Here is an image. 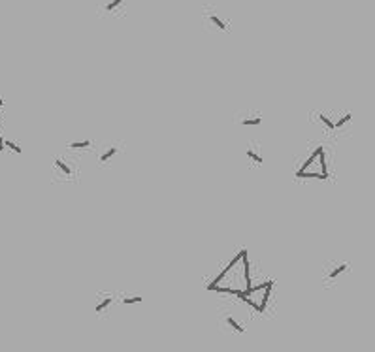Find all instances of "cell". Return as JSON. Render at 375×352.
Returning a JSON list of instances; mask_svg holds the SVG:
<instances>
[{"mask_svg":"<svg viewBox=\"0 0 375 352\" xmlns=\"http://www.w3.org/2000/svg\"><path fill=\"white\" fill-rule=\"evenodd\" d=\"M209 21H211V23H213L219 30H226V23L223 19H219L215 13H211V15H209Z\"/></svg>","mask_w":375,"mask_h":352,"instance_id":"obj_1","label":"cell"},{"mask_svg":"<svg viewBox=\"0 0 375 352\" xmlns=\"http://www.w3.org/2000/svg\"><path fill=\"white\" fill-rule=\"evenodd\" d=\"M319 162H320V173L324 179H328V170H326V162H324V151L319 154Z\"/></svg>","mask_w":375,"mask_h":352,"instance_id":"obj_2","label":"cell"},{"mask_svg":"<svg viewBox=\"0 0 375 352\" xmlns=\"http://www.w3.org/2000/svg\"><path fill=\"white\" fill-rule=\"evenodd\" d=\"M296 177H302V179H306V177H313V179H324L322 177V173H308V171H298L296 173Z\"/></svg>","mask_w":375,"mask_h":352,"instance_id":"obj_3","label":"cell"},{"mask_svg":"<svg viewBox=\"0 0 375 352\" xmlns=\"http://www.w3.org/2000/svg\"><path fill=\"white\" fill-rule=\"evenodd\" d=\"M347 267H349L347 264H339V266L336 267V269H334V271H332V273H330V275H328V279H336V277L341 275V273H343V271H345Z\"/></svg>","mask_w":375,"mask_h":352,"instance_id":"obj_4","label":"cell"},{"mask_svg":"<svg viewBox=\"0 0 375 352\" xmlns=\"http://www.w3.org/2000/svg\"><path fill=\"white\" fill-rule=\"evenodd\" d=\"M121 4H123V0H110V2H108V4L104 6V10H106V11H113L115 8H119Z\"/></svg>","mask_w":375,"mask_h":352,"instance_id":"obj_5","label":"cell"},{"mask_svg":"<svg viewBox=\"0 0 375 352\" xmlns=\"http://www.w3.org/2000/svg\"><path fill=\"white\" fill-rule=\"evenodd\" d=\"M226 322L230 324V326H232V328H234V330H236V332H238V333H244V332H245V328H242V326H240V324L236 322V320H234V318H232V316H228V318H226Z\"/></svg>","mask_w":375,"mask_h":352,"instance_id":"obj_6","label":"cell"},{"mask_svg":"<svg viewBox=\"0 0 375 352\" xmlns=\"http://www.w3.org/2000/svg\"><path fill=\"white\" fill-rule=\"evenodd\" d=\"M351 119H353V113H347V115H343V117L339 119L338 123H334V124H336V128H339V126H343V124H345V123H349Z\"/></svg>","mask_w":375,"mask_h":352,"instance_id":"obj_7","label":"cell"},{"mask_svg":"<svg viewBox=\"0 0 375 352\" xmlns=\"http://www.w3.org/2000/svg\"><path fill=\"white\" fill-rule=\"evenodd\" d=\"M4 145H6L8 149H11L13 152H17V154H21V152H23V149H21V147H17V145H15L13 142H4Z\"/></svg>","mask_w":375,"mask_h":352,"instance_id":"obj_8","label":"cell"},{"mask_svg":"<svg viewBox=\"0 0 375 352\" xmlns=\"http://www.w3.org/2000/svg\"><path fill=\"white\" fill-rule=\"evenodd\" d=\"M110 303H112V298H106L102 303L96 305V313H100V311H104V309H106V307H108Z\"/></svg>","mask_w":375,"mask_h":352,"instance_id":"obj_9","label":"cell"},{"mask_svg":"<svg viewBox=\"0 0 375 352\" xmlns=\"http://www.w3.org/2000/svg\"><path fill=\"white\" fill-rule=\"evenodd\" d=\"M55 164L59 166V168H61V170L64 171L66 175H70V173H72V170H70V168H68V166H66V164H64L62 160H55Z\"/></svg>","mask_w":375,"mask_h":352,"instance_id":"obj_10","label":"cell"},{"mask_svg":"<svg viewBox=\"0 0 375 352\" xmlns=\"http://www.w3.org/2000/svg\"><path fill=\"white\" fill-rule=\"evenodd\" d=\"M242 124L244 126H256V124H260V119H245V121H242Z\"/></svg>","mask_w":375,"mask_h":352,"instance_id":"obj_11","label":"cell"},{"mask_svg":"<svg viewBox=\"0 0 375 352\" xmlns=\"http://www.w3.org/2000/svg\"><path fill=\"white\" fill-rule=\"evenodd\" d=\"M319 119H320V121H322V123H324V124H326L328 128H336V124L332 123V121H330V119H328V117H326V115H322V113H320V115H319Z\"/></svg>","mask_w":375,"mask_h":352,"instance_id":"obj_12","label":"cell"},{"mask_svg":"<svg viewBox=\"0 0 375 352\" xmlns=\"http://www.w3.org/2000/svg\"><path fill=\"white\" fill-rule=\"evenodd\" d=\"M115 152H117V149H115V147H112V149H110V151H108V152H104V154H102V162L110 160V158H112V156H113V154H115Z\"/></svg>","mask_w":375,"mask_h":352,"instance_id":"obj_13","label":"cell"},{"mask_svg":"<svg viewBox=\"0 0 375 352\" xmlns=\"http://www.w3.org/2000/svg\"><path fill=\"white\" fill-rule=\"evenodd\" d=\"M140 302H141V298H125V300H123V303H125V305L140 303Z\"/></svg>","mask_w":375,"mask_h":352,"instance_id":"obj_14","label":"cell"},{"mask_svg":"<svg viewBox=\"0 0 375 352\" xmlns=\"http://www.w3.org/2000/svg\"><path fill=\"white\" fill-rule=\"evenodd\" d=\"M247 156H249V158H253L254 162H258V164L262 162V158H260V156H258V154H256V152H254V151H251V149L247 151Z\"/></svg>","mask_w":375,"mask_h":352,"instance_id":"obj_15","label":"cell"},{"mask_svg":"<svg viewBox=\"0 0 375 352\" xmlns=\"http://www.w3.org/2000/svg\"><path fill=\"white\" fill-rule=\"evenodd\" d=\"M89 145H91V142H83V143L77 142V143H72L70 147H75V149H83V147H89Z\"/></svg>","mask_w":375,"mask_h":352,"instance_id":"obj_16","label":"cell"}]
</instances>
